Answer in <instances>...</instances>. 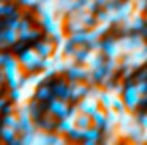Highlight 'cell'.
Returning a JSON list of instances; mask_svg holds the SVG:
<instances>
[{"instance_id":"cell-1","label":"cell","mask_w":147,"mask_h":145,"mask_svg":"<svg viewBox=\"0 0 147 145\" xmlns=\"http://www.w3.org/2000/svg\"><path fill=\"white\" fill-rule=\"evenodd\" d=\"M5 79H7V85L10 88H16L22 84L24 77H26V71H24L22 65L19 62V57H14L8 54L5 57V62L2 65Z\"/></svg>"},{"instance_id":"cell-2","label":"cell","mask_w":147,"mask_h":145,"mask_svg":"<svg viewBox=\"0 0 147 145\" xmlns=\"http://www.w3.org/2000/svg\"><path fill=\"white\" fill-rule=\"evenodd\" d=\"M45 57L35 49V47H29V49H24L19 54V62L22 65L24 71L26 72H33L41 69V63Z\"/></svg>"},{"instance_id":"cell-3","label":"cell","mask_w":147,"mask_h":145,"mask_svg":"<svg viewBox=\"0 0 147 145\" xmlns=\"http://www.w3.org/2000/svg\"><path fill=\"white\" fill-rule=\"evenodd\" d=\"M138 122V113L130 109H125L120 112V120L117 125V134L122 140H128L133 125Z\"/></svg>"},{"instance_id":"cell-4","label":"cell","mask_w":147,"mask_h":145,"mask_svg":"<svg viewBox=\"0 0 147 145\" xmlns=\"http://www.w3.org/2000/svg\"><path fill=\"white\" fill-rule=\"evenodd\" d=\"M122 96H123V99H125L127 109H130V110H133V112H136L138 107L141 106V98H142V93L138 90L136 82H134V84L128 82V84L125 85V91H123V95H122Z\"/></svg>"},{"instance_id":"cell-5","label":"cell","mask_w":147,"mask_h":145,"mask_svg":"<svg viewBox=\"0 0 147 145\" xmlns=\"http://www.w3.org/2000/svg\"><path fill=\"white\" fill-rule=\"evenodd\" d=\"M70 103H68V99H63V98H51V103H49L48 106V110L51 113H54L57 118H62V117H67L68 112H70Z\"/></svg>"},{"instance_id":"cell-6","label":"cell","mask_w":147,"mask_h":145,"mask_svg":"<svg viewBox=\"0 0 147 145\" xmlns=\"http://www.w3.org/2000/svg\"><path fill=\"white\" fill-rule=\"evenodd\" d=\"M103 52L106 54L108 58L122 60V57H123V50H122V47H120L119 38H108V40L103 41Z\"/></svg>"},{"instance_id":"cell-7","label":"cell","mask_w":147,"mask_h":145,"mask_svg":"<svg viewBox=\"0 0 147 145\" xmlns=\"http://www.w3.org/2000/svg\"><path fill=\"white\" fill-rule=\"evenodd\" d=\"M134 11H136V8H134V0H123V2H120L117 11H115L114 25H120L122 22L127 17H130Z\"/></svg>"},{"instance_id":"cell-8","label":"cell","mask_w":147,"mask_h":145,"mask_svg":"<svg viewBox=\"0 0 147 145\" xmlns=\"http://www.w3.org/2000/svg\"><path fill=\"white\" fill-rule=\"evenodd\" d=\"M68 85H70V91H71V101H79L82 96H86L87 90H89V84L86 81L71 79V81H68Z\"/></svg>"},{"instance_id":"cell-9","label":"cell","mask_w":147,"mask_h":145,"mask_svg":"<svg viewBox=\"0 0 147 145\" xmlns=\"http://www.w3.org/2000/svg\"><path fill=\"white\" fill-rule=\"evenodd\" d=\"M76 106L79 107L81 112H86L89 113V115H92L93 112H95L96 109H100V101L96 99V98H92V96H82L79 101H76Z\"/></svg>"},{"instance_id":"cell-10","label":"cell","mask_w":147,"mask_h":145,"mask_svg":"<svg viewBox=\"0 0 147 145\" xmlns=\"http://www.w3.org/2000/svg\"><path fill=\"white\" fill-rule=\"evenodd\" d=\"M89 74H90L89 66L84 65V63H76L73 68L68 69L67 77H68V81H71V79H76V81H86V79L89 77Z\"/></svg>"},{"instance_id":"cell-11","label":"cell","mask_w":147,"mask_h":145,"mask_svg":"<svg viewBox=\"0 0 147 145\" xmlns=\"http://www.w3.org/2000/svg\"><path fill=\"white\" fill-rule=\"evenodd\" d=\"M74 128H76V118H73V117L67 115V117H62V118H59L57 126H55V131L68 136Z\"/></svg>"},{"instance_id":"cell-12","label":"cell","mask_w":147,"mask_h":145,"mask_svg":"<svg viewBox=\"0 0 147 145\" xmlns=\"http://www.w3.org/2000/svg\"><path fill=\"white\" fill-rule=\"evenodd\" d=\"M36 126H38V128H43V129H48V131H55V126H57L55 115L48 110V112L43 113V115L36 120Z\"/></svg>"},{"instance_id":"cell-13","label":"cell","mask_w":147,"mask_h":145,"mask_svg":"<svg viewBox=\"0 0 147 145\" xmlns=\"http://www.w3.org/2000/svg\"><path fill=\"white\" fill-rule=\"evenodd\" d=\"M101 136H103L101 128L92 125L90 128L86 129V132H84V142L89 144V145H93V144H96V142L101 140Z\"/></svg>"},{"instance_id":"cell-14","label":"cell","mask_w":147,"mask_h":145,"mask_svg":"<svg viewBox=\"0 0 147 145\" xmlns=\"http://www.w3.org/2000/svg\"><path fill=\"white\" fill-rule=\"evenodd\" d=\"M0 40L5 41L8 46H11V44L18 43V40H21L19 30H18V28H11V27L2 28V32H0Z\"/></svg>"},{"instance_id":"cell-15","label":"cell","mask_w":147,"mask_h":145,"mask_svg":"<svg viewBox=\"0 0 147 145\" xmlns=\"http://www.w3.org/2000/svg\"><path fill=\"white\" fill-rule=\"evenodd\" d=\"M35 49L38 50L43 57H49V55H52V52L55 50V41L51 40V38H49V40H45V41H38V43L35 44Z\"/></svg>"},{"instance_id":"cell-16","label":"cell","mask_w":147,"mask_h":145,"mask_svg":"<svg viewBox=\"0 0 147 145\" xmlns=\"http://www.w3.org/2000/svg\"><path fill=\"white\" fill-rule=\"evenodd\" d=\"M52 91H54L55 96L59 98H63V99H71V91H70V85H68V82L65 81H60L57 82V84L54 85V88H52Z\"/></svg>"},{"instance_id":"cell-17","label":"cell","mask_w":147,"mask_h":145,"mask_svg":"<svg viewBox=\"0 0 147 145\" xmlns=\"http://www.w3.org/2000/svg\"><path fill=\"white\" fill-rule=\"evenodd\" d=\"M114 96H115V95L112 93L111 90L105 88L103 93H101V96H100V106H101L105 110L114 109Z\"/></svg>"},{"instance_id":"cell-18","label":"cell","mask_w":147,"mask_h":145,"mask_svg":"<svg viewBox=\"0 0 147 145\" xmlns=\"http://www.w3.org/2000/svg\"><path fill=\"white\" fill-rule=\"evenodd\" d=\"M3 125L14 128V129H16V131L21 134V129H22V126H21V120H19V117H18L16 112L5 113V117H3Z\"/></svg>"},{"instance_id":"cell-19","label":"cell","mask_w":147,"mask_h":145,"mask_svg":"<svg viewBox=\"0 0 147 145\" xmlns=\"http://www.w3.org/2000/svg\"><path fill=\"white\" fill-rule=\"evenodd\" d=\"M18 136H21V134H19V132H18L14 128H11V126L3 125L2 128H0V137L3 139L5 142H13L14 139L18 137Z\"/></svg>"},{"instance_id":"cell-20","label":"cell","mask_w":147,"mask_h":145,"mask_svg":"<svg viewBox=\"0 0 147 145\" xmlns=\"http://www.w3.org/2000/svg\"><path fill=\"white\" fill-rule=\"evenodd\" d=\"M93 125V120H92V115L86 112H79V115L76 117V126L78 128H82V129H87Z\"/></svg>"},{"instance_id":"cell-21","label":"cell","mask_w":147,"mask_h":145,"mask_svg":"<svg viewBox=\"0 0 147 145\" xmlns=\"http://www.w3.org/2000/svg\"><path fill=\"white\" fill-rule=\"evenodd\" d=\"M92 120H93V125L103 129V126H105V123H106V110L103 109V107L96 109L95 112L92 113Z\"/></svg>"},{"instance_id":"cell-22","label":"cell","mask_w":147,"mask_h":145,"mask_svg":"<svg viewBox=\"0 0 147 145\" xmlns=\"http://www.w3.org/2000/svg\"><path fill=\"white\" fill-rule=\"evenodd\" d=\"M52 88L48 87V85H40L38 90H36V99L38 101H46V99H51L52 98Z\"/></svg>"},{"instance_id":"cell-23","label":"cell","mask_w":147,"mask_h":145,"mask_svg":"<svg viewBox=\"0 0 147 145\" xmlns=\"http://www.w3.org/2000/svg\"><path fill=\"white\" fill-rule=\"evenodd\" d=\"M30 32H32L30 21H29V19H21V25H19L21 40H30Z\"/></svg>"},{"instance_id":"cell-24","label":"cell","mask_w":147,"mask_h":145,"mask_svg":"<svg viewBox=\"0 0 147 145\" xmlns=\"http://www.w3.org/2000/svg\"><path fill=\"white\" fill-rule=\"evenodd\" d=\"M112 25H114V24H112V22H109V21H98L93 28H95V30L100 33V36H105V35L111 30Z\"/></svg>"},{"instance_id":"cell-25","label":"cell","mask_w":147,"mask_h":145,"mask_svg":"<svg viewBox=\"0 0 147 145\" xmlns=\"http://www.w3.org/2000/svg\"><path fill=\"white\" fill-rule=\"evenodd\" d=\"M125 85L127 84H123V82H115V81H111L108 85H106L105 88H108V90H111L114 95H123V91H125Z\"/></svg>"},{"instance_id":"cell-26","label":"cell","mask_w":147,"mask_h":145,"mask_svg":"<svg viewBox=\"0 0 147 145\" xmlns=\"http://www.w3.org/2000/svg\"><path fill=\"white\" fill-rule=\"evenodd\" d=\"M84 132H86V129L78 128L76 126V128L68 134V137H70V140H73V142H81V140H84Z\"/></svg>"},{"instance_id":"cell-27","label":"cell","mask_w":147,"mask_h":145,"mask_svg":"<svg viewBox=\"0 0 147 145\" xmlns=\"http://www.w3.org/2000/svg\"><path fill=\"white\" fill-rule=\"evenodd\" d=\"M54 65H55V60H54V57H52V55H49V57H45V58H43V63H41V69L54 68Z\"/></svg>"},{"instance_id":"cell-28","label":"cell","mask_w":147,"mask_h":145,"mask_svg":"<svg viewBox=\"0 0 147 145\" xmlns=\"http://www.w3.org/2000/svg\"><path fill=\"white\" fill-rule=\"evenodd\" d=\"M18 2H19V5L24 6V8H36L41 0H18Z\"/></svg>"},{"instance_id":"cell-29","label":"cell","mask_w":147,"mask_h":145,"mask_svg":"<svg viewBox=\"0 0 147 145\" xmlns=\"http://www.w3.org/2000/svg\"><path fill=\"white\" fill-rule=\"evenodd\" d=\"M134 8H136V11H141L146 14L147 11V0H134Z\"/></svg>"},{"instance_id":"cell-30","label":"cell","mask_w":147,"mask_h":145,"mask_svg":"<svg viewBox=\"0 0 147 145\" xmlns=\"http://www.w3.org/2000/svg\"><path fill=\"white\" fill-rule=\"evenodd\" d=\"M138 120L142 125V128L147 129V113H138Z\"/></svg>"},{"instance_id":"cell-31","label":"cell","mask_w":147,"mask_h":145,"mask_svg":"<svg viewBox=\"0 0 147 145\" xmlns=\"http://www.w3.org/2000/svg\"><path fill=\"white\" fill-rule=\"evenodd\" d=\"M41 35V32L36 30V28H32V32H30V40H36V38Z\"/></svg>"},{"instance_id":"cell-32","label":"cell","mask_w":147,"mask_h":145,"mask_svg":"<svg viewBox=\"0 0 147 145\" xmlns=\"http://www.w3.org/2000/svg\"><path fill=\"white\" fill-rule=\"evenodd\" d=\"M7 106V98H0V110Z\"/></svg>"},{"instance_id":"cell-33","label":"cell","mask_w":147,"mask_h":145,"mask_svg":"<svg viewBox=\"0 0 147 145\" xmlns=\"http://www.w3.org/2000/svg\"><path fill=\"white\" fill-rule=\"evenodd\" d=\"M5 57H7L5 54L0 52V68H2V65H3V62H5Z\"/></svg>"},{"instance_id":"cell-34","label":"cell","mask_w":147,"mask_h":145,"mask_svg":"<svg viewBox=\"0 0 147 145\" xmlns=\"http://www.w3.org/2000/svg\"><path fill=\"white\" fill-rule=\"evenodd\" d=\"M141 104H147V93L142 95V98H141Z\"/></svg>"},{"instance_id":"cell-35","label":"cell","mask_w":147,"mask_h":145,"mask_svg":"<svg viewBox=\"0 0 147 145\" xmlns=\"http://www.w3.org/2000/svg\"><path fill=\"white\" fill-rule=\"evenodd\" d=\"M144 54H146V57H147V44L144 46Z\"/></svg>"},{"instance_id":"cell-36","label":"cell","mask_w":147,"mask_h":145,"mask_svg":"<svg viewBox=\"0 0 147 145\" xmlns=\"http://www.w3.org/2000/svg\"><path fill=\"white\" fill-rule=\"evenodd\" d=\"M3 2H13V0H3Z\"/></svg>"}]
</instances>
